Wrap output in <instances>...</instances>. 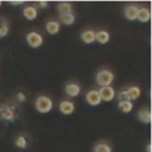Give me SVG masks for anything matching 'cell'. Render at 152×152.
Masks as SVG:
<instances>
[{
    "label": "cell",
    "mask_w": 152,
    "mask_h": 152,
    "mask_svg": "<svg viewBox=\"0 0 152 152\" xmlns=\"http://www.w3.org/2000/svg\"><path fill=\"white\" fill-rule=\"evenodd\" d=\"M25 1H23V0H11V1H8V4L10 5H12V6H18V5H23Z\"/></svg>",
    "instance_id": "d4e9b609"
},
{
    "label": "cell",
    "mask_w": 152,
    "mask_h": 152,
    "mask_svg": "<svg viewBox=\"0 0 152 152\" xmlns=\"http://www.w3.org/2000/svg\"><path fill=\"white\" fill-rule=\"evenodd\" d=\"M52 107H53V102H52V100L49 96L40 95L34 101V108H36V110L39 112V113H42V114H46V113L51 112Z\"/></svg>",
    "instance_id": "6da1fadb"
},
{
    "label": "cell",
    "mask_w": 152,
    "mask_h": 152,
    "mask_svg": "<svg viewBox=\"0 0 152 152\" xmlns=\"http://www.w3.org/2000/svg\"><path fill=\"white\" fill-rule=\"evenodd\" d=\"M99 95L101 97V101H106V102H109L112 100H114L115 97V90L113 87H101L99 90Z\"/></svg>",
    "instance_id": "277c9868"
},
{
    "label": "cell",
    "mask_w": 152,
    "mask_h": 152,
    "mask_svg": "<svg viewBox=\"0 0 152 152\" xmlns=\"http://www.w3.org/2000/svg\"><path fill=\"white\" fill-rule=\"evenodd\" d=\"M86 101L90 106H99L101 103V97L96 89H90L86 94Z\"/></svg>",
    "instance_id": "5b68a950"
},
{
    "label": "cell",
    "mask_w": 152,
    "mask_h": 152,
    "mask_svg": "<svg viewBox=\"0 0 152 152\" xmlns=\"http://www.w3.org/2000/svg\"><path fill=\"white\" fill-rule=\"evenodd\" d=\"M116 99H118L119 101H126V100H128L127 91H126V90H120V91L118 93V95H116Z\"/></svg>",
    "instance_id": "603a6c76"
},
{
    "label": "cell",
    "mask_w": 152,
    "mask_h": 152,
    "mask_svg": "<svg viewBox=\"0 0 152 152\" xmlns=\"http://www.w3.org/2000/svg\"><path fill=\"white\" fill-rule=\"evenodd\" d=\"M38 5L42 7V8H46L48 6H49V4H48V1H38Z\"/></svg>",
    "instance_id": "484cf974"
},
{
    "label": "cell",
    "mask_w": 152,
    "mask_h": 152,
    "mask_svg": "<svg viewBox=\"0 0 152 152\" xmlns=\"http://www.w3.org/2000/svg\"><path fill=\"white\" fill-rule=\"evenodd\" d=\"M58 108H59V112L64 115H70L74 113L75 110V103L72 101H69V100H63L59 102L58 104Z\"/></svg>",
    "instance_id": "8992f818"
},
{
    "label": "cell",
    "mask_w": 152,
    "mask_h": 152,
    "mask_svg": "<svg viewBox=\"0 0 152 152\" xmlns=\"http://www.w3.org/2000/svg\"><path fill=\"white\" fill-rule=\"evenodd\" d=\"M0 119L1 120H5V121H13L14 120V113L13 110L7 107V106H4L0 108Z\"/></svg>",
    "instance_id": "8fae6325"
},
{
    "label": "cell",
    "mask_w": 152,
    "mask_h": 152,
    "mask_svg": "<svg viewBox=\"0 0 152 152\" xmlns=\"http://www.w3.org/2000/svg\"><path fill=\"white\" fill-rule=\"evenodd\" d=\"M15 146H17V147H19V148H25V147L27 146L26 138H25V137H23V135L18 137V138L15 139Z\"/></svg>",
    "instance_id": "7402d4cb"
},
{
    "label": "cell",
    "mask_w": 152,
    "mask_h": 152,
    "mask_svg": "<svg viewBox=\"0 0 152 152\" xmlns=\"http://www.w3.org/2000/svg\"><path fill=\"white\" fill-rule=\"evenodd\" d=\"M118 107H119V109H120L122 113H129V112H132V109H133V102L129 101V100L119 101V102H118Z\"/></svg>",
    "instance_id": "ac0fdd59"
},
{
    "label": "cell",
    "mask_w": 152,
    "mask_h": 152,
    "mask_svg": "<svg viewBox=\"0 0 152 152\" xmlns=\"http://www.w3.org/2000/svg\"><path fill=\"white\" fill-rule=\"evenodd\" d=\"M43 40H44V39H43L42 34L38 33V32H36V31L28 32V33L26 34V42H27V44H28L31 48H33V49L40 48L42 44H43Z\"/></svg>",
    "instance_id": "3957f363"
},
{
    "label": "cell",
    "mask_w": 152,
    "mask_h": 152,
    "mask_svg": "<svg viewBox=\"0 0 152 152\" xmlns=\"http://www.w3.org/2000/svg\"><path fill=\"white\" fill-rule=\"evenodd\" d=\"M151 18V12L147 7H139L137 13V19L140 23H147Z\"/></svg>",
    "instance_id": "30bf717a"
},
{
    "label": "cell",
    "mask_w": 152,
    "mask_h": 152,
    "mask_svg": "<svg viewBox=\"0 0 152 152\" xmlns=\"http://www.w3.org/2000/svg\"><path fill=\"white\" fill-rule=\"evenodd\" d=\"M59 21L66 26H70L75 23V14L71 12V13H65V14H62L59 15Z\"/></svg>",
    "instance_id": "e0dca14e"
},
{
    "label": "cell",
    "mask_w": 152,
    "mask_h": 152,
    "mask_svg": "<svg viewBox=\"0 0 152 152\" xmlns=\"http://www.w3.org/2000/svg\"><path fill=\"white\" fill-rule=\"evenodd\" d=\"M95 81L100 87H109L114 81V74L107 69L99 70L95 75Z\"/></svg>",
    "instance_id": "7a4b0ae2"
},
{
    "label": "cell",
    "mask_w": 152,
    "mask_h": 152,
    "mask_svg": "<svg viewBox=\"0 0 152 152\" xmlns=\"http://www.w3.org/2000/svg\"><path fill=\"white\" fill-rule=\"evenodd\" d=\"M146 151H147V152H151V145H150V144L147 145V147H146Z\"/></svg>",
    "instance_id": "4316f807"
},
{
    "label": "cell",
    "mask_w": 152,
    "mask_h": 152,
    "mask_svg": "<svg viewBox=\"0 0 152 152\" xmlns=\"http://www.w3.org/2000/svg\"><path fill=\"white\" fill-rule=\"evenodd\" d=\"M126 91H127V95H128V100H129V101H134V100H137V99L140 96V94H141L140 88L137 87V86H132V87H129V89H127Z\"/></svg>",
    "instance_id": "2e32d148"
},
{
    "label": "cell",
    "mask_w": 152,
    "mask_h": 152,
    "mask_svg": "<svg viewBox=\"0 0 152 152\" xmlns=\"http://www.w3.org/2000/svg\"><path fill=\"white\" fill-rule=\"evenodd\" d=\"M81 40L84 44H91L95 42V32L93 30H86L81 33Z\"/></svg>",
    "instance_id": "7c38bea8"
},
{
    "label": "cell",
    "mask_w": 152,
    "mask_h": 152,
    "mask_svg": "<svg viewBox=\"0 0 152 152\" xmlns=\"http://www.w3.org/2000/svg\"><path fill=\"white\" fill-rule=\"evenodd\" d=\"M93 152H112V147L106 142H97L94 146Z\"/></svg>",
    "instance_id": "44dd1931"
},
{
    "label": "cell",
    "mask_w": 152,
    "mask_h": 152,
    "mask_svg": "<svg viewBox=\"0 0 152 152\" xmlns=\"http://www.w3.org/2000/svg\"><path fill=\"white\" fill-rule=\"evenodd\" d=\"M23 15L27 20H34L38 17V11L34 6H26L23 10Z\"/></svg>",
    "instance_id": "9c48e42d"
},
{
    "label": "cell",
    "mask_w": 152,
    "mask_h": 152,
    "mask_svg": "<svg viewBox=\"0 0 152 152\" xmlns=\"http://www.w3.org/2000/svg\"><path fill=\"white\" fill-rule=\"evenodd\" d=\"M109 38H110V36H109V33L107 32V31H104V30H101V31H97V32H95V40L97 42V43H100V44H107L108 42H109Z\"/></svg>",
    "instance_id": "9a60e30c"
},
{
    "label": "cell",
    "mask_w": 152,
    "mask_h": 152,
    "mask_svg": "<svg viewBox=\"0 0 152 152\" xmlns=\"http://www.w3.org/2000/svg\"><path fill=\"white\" fill-rule=\"evenodd\" d=\"M138 119H139V121L142 122V124H146V125L150 124V122H151V119H152L150 109H147V108L140 109V110L138 112Z\"/></svg>",
    "instance_id": "4fadbf2b"
},
{
    "label": "cell",
    "mask_w": 152,
    "mask_h": 152,
    "mask_svg": "<svg viewBox=\"0 0 152 152\" xmlns=\"http://www.w3.org/2000/svg\"><path fill=\"white\" fill-rule=\"evenodd\" d=\"M138 6L137 5H127L124 10V14L126 17L127 20L129 21H134L137 19V13H138Z\"/></svg>",
    "instance_id": "52a82bcc"
},
{
    "label": "cell",
    "mask_w": 152,
    "mask_h": 152,
    "mask_svg": "<svg viewBox=\"0 0 152 152\" xmlns=\"http://www.w3.org/2000/svg\"><path fill=\"white\" fill-rule=\"evenodd\" d=\"M59 28H61V25H59V23L56 21V20H50V21H48L46 25H45V30H46V32L50 33V34H57V33L59 32Z\"/></svg>",
    "instance_id": "5bb4252c"
},
{
    "label": "cell",
    "mask_w": 152,
    "mask_h": 152,
    "mask_svg": "<svg viewBox=\"0 0 152 152\" xmlns=\"http://www.w3.org/2000/svg\"><path fill=\"white\" fill-rule=\"evenodd\" d=\"M71 10H72V5L70 2H59L57 5V11L59 15L65 14V13H71Z\"/></svg>",
    "instance_id": "d6986e66"
},
{
    "label": "cell",
    "mask_w": 152,
    "mask_h": 152,
    "mask_svg": "<svg viewBox=\"0 0 152 152\" xmlns=\"http://www.w3.org/2000/svg\"><path fill=\"white\" fill-rule=\"evenodd\" d=\"M10 32V25L5 18H0V38H4Z\"/></svg>",
    "instance_id": "ffe728a7"
},
{
    "label": "cell",
    "mask_w": 152,
    "mask_h": 152,
    "mask_svg": "<svg viewBox=\"0 0 152 152\" xmlns=\"http://www.w3.org/2000/svg\"><path fill=\"white\" fill-rule=\"evenodd\" d=\"M1 6H2V1H0V7H1Z\"/></svg>",
    "instance_id": "83f0119b"
},
{
    "label": "cell",
    "mask_w": 152,
    "mask_h": 152,
    "mask_svg": "<svg viewBox=\"0 0 152 152\" xmlns=\"http://www.w3.org/2000/svg\"><path fill=\"white\" fill-rule=\"evenodd\" d=\"M17 99H18V101H19V102H25V101H26L25 94H24V93H21V91L17 94Z\"/></svg>",
    "instance_id": "cb8c5ba5"
},
{
    "label": "cell",
    "mask_w": 152,
    "mask_h": 152,
    "mask_svg": "<svg viewBox=\"0 0 152 152\" xmlns=\"http://www.w3.org/2000/svg\"><path fill=\"white\" fill-rule=\"evenodd\" d=\"M64 93H65L68 96H70V97H76L77 95H80L81 88H80V86H78L77 83L71 82V83H68V84L64 87Z\"/></svg>",
    "instance_id": "ba28073f"
}]
</instances>
